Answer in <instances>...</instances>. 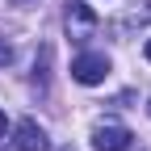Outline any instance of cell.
<instances>
[{"label":"cell","mask_w":151,"mask_h":151,"mask_svg":"<svg viewBox=\"0 0 151 151\" xmlns=\"http://www.w3.org/2000/svg\"><path fill=\"white\" fill-rule=\"evenodd\" d=\"M105 76H109V55H101V50H84V55L71 59V80L76 84H101Z\"/></svg>","instance_id":"cell-1"},{"label":"cell","mask_w":151,"mask_h":151,"mask_svg":"<svg viewBox=\"0 0 151 151\" xmlns=\"http://www.w3.org/2000/svg\"><path fill=\"white\" fill-rule=\"evenodd\" d=\"M63 21H67V34L76 38V42H84V38L97 29L101 21H97V13H92L84 0H67V9H63Z\"/></svg>","instance_id":"cell-2"},{"label":"cell","mask_w":151,"mask_h":151,"mask_svg":"<svg viewBox=\"0 0 151 151\" xmlns=\"http://www.w3.org/2000/svg\"><path fill=\"white\" fill-rule=\"evenodd\" d=\"M130 130L122 122H97V130H92V147L97 151H126L130 147Z\"/></svg>","instance_id":"cell-3"},{"label":"cell","mask_w":151,"mask_h":151,"mask_svg":"<svg viewBox=\"0 0 151 151\" xmlns=\"http://www.w3.org/2000/svg\"><path fill=\"white\" fill-rule=\"evenodd\" d=\"M13 147L17 151H46V130L38 126L34 118H21L13 130Z\"/></svg>","instance_id":"cell-4"},{"label":"cell","mask_w":151,"mask_h":151,"mask_svg":"<svg viewBox=\"0 0 151 151\" xmlns=\"http://www.w3.org/2000/svg\"><path fill=\"white\" fill-rule=\"evenodd\" d=\"M147 21H151V0H139L122 21H113V34H126V29H134V25H147Z\"/></svg>","instance_id":"cell-5"},{"label":"cell","mask_w":151,"mask_h":151,"mask_svg":"<svg viewBox=\"0 0 151 151\" xmlns=\"http://www.w3.org/2000/svg\"><path fill=\"white\" fill-rule=\"evenodd\" d=\"M9 63H13V46L0 38V67H9Z\"/></svg>","instance_id":"cell-6"},{"label":"cell","mask_w":151,"mask_h":151,"mask_svg":"<svg viewBox=\"0 0 151 151\" xmlns=\"http://www.w3.org/2000/svg\"><path fill=\"white\" fill-rule=\"evenodd\" d=\"M9 4H17V9H34L38 0H9Z\"/></svg>","instance_id":"cell-7"},{"label":"cell","mask_w":151,"mask_h":151,"mask_svg":"<svg viewBox=\"0 0 151 151\" xmlns=\"http://www.w3.org/2000/svg\"><path fill=\"white\" fill-rule=\"evenodd\" d=\"M143 55H147V63H151V38H147V46H143Z\"/></svg>","instance_id":"cell-8"},{"label":"cell","mask_w":151,"mask_h":151,"mask_svg":"<svg viewBox=\"0 0 151 151\" xmlns=\"http://www.w3.org/2000/svg\"><path fill=\"white\" fill-rule=\"evenodd\" d=\"M4 126H9V122H4V109H0V134H4Z\"/></svg>","instance_id":"cell-9"},{"label":"cell","mask_w":151,"mask_h":151,"mask_svg":"<svg viewBox=\"0 0 151 151\" xmlns=\"http://www.w3.org/2000/svg\"><path fill=\"white\" fill-rule=\"evenodd\" d=\"M147 113H151V105H147Z\"/></svg>","instance_id":"cell-10"}]
</instances>
